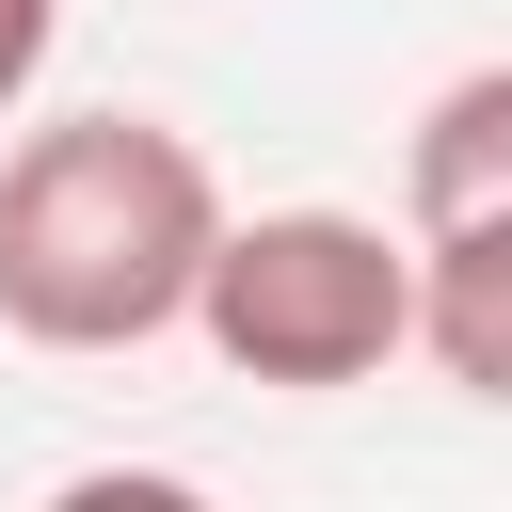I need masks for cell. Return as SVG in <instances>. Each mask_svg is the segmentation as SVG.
<instances>
[{
  "label": "cell",
  "instance_id": "obj_5",
  "mask_svg": "<svg viewBox=\"0 0 512 512\" xmlns=\"http://www.w3.org/2000/svg\"><path fill=\"white\" fill-rule=\"evenodd\" d=\"M48 48H64V0H0V112L48 80Z\"/></svg>",
  "mask_w": 512,
  "mask_h": 512
},
{
  "label": "cell",
  "instance_id": "obj_3",
  "mask_svg": "<svg viewBox=\"0 0 512 512\" xmlns=\"http://www.w3.org/2000/svg\"><path fill=\"white\" fill-rule=\"evenodd\" d=\"M400 256H416V352L464 400H512V64H464L416 112Z\"/></svg>",
  "mask_w": 512,
  "mask_h": 512
},
{
  "label": "cell",
  "instance_id": "obj_2",
  "mask_svg": "<svg viewBox=\"0 0 512 512\" xmlns=\"http://www.w3.org/2000/svg\"><path fill=\"white\" fill-rule=\"evenodd\" d=\"M192 336L240 384H288V400L384 384L416 352V256L368 208H224V240L192 272Z\"/></svg>",
  "mask_w": 512,
  "mask_h": 512
},
{
  "label": "cell",
  "instance_id": "obj_1",
  "mask_svg": "<svg viewBox=\"0 0 512 512\" xmlns=\"http://www.w3.org/2000/svg\"><path fill=\"white\" fill-rule=\"evenodd\" d=\"M208 240H224V176L160 112H48L0 144V336L32 352L176 336Z\"/></svg>",
  "mask_w": 512,
  "mask_h": 512
},
{
  "label": "cell",
  "instance_id": "obj_4",
  "mask_svg": "<svg viewBox=\"0 0 512 512\" xmlns=\"http://www.w3.org/2000/svg\"><path fill=\"white\" fill-rule=\"evenodd\" d=\"M48 512H224L208 480H176V464H80Z\"/></svg>",
  "mask_w": 512,
  "mask_h": 512
}]
</instances>
